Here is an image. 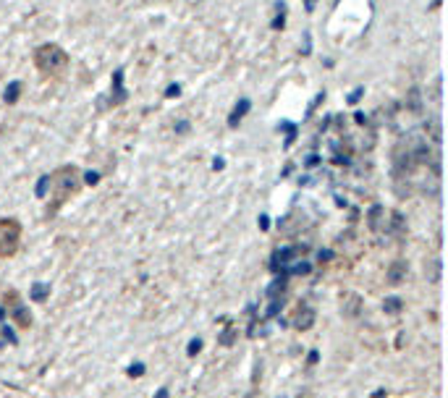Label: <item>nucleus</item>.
Returning <instances> with one entry per match:
<instances>
[{
  "label": "nucleus",
  "mask_w": 448,
  "mask_h": 398,
  "mask_svg": "<svg viewBox=\"0 0 448 398\" xmlns=\"http://www.w3.org/2000/svg\"><path fill=\"white\" fill-rule=\"evenodd\" d=\"M24 225L18 218H0V259H13L21 251Z\"/></svg>",
  "instance_id": "nucleus-3"
},
{
  "label": "nucleus",
  "mask_w": 448,
  "mask_h": 398,
  "mask_svg": "<svg viewBox=\"0 0 448 398\" xmlns=\"http://www.w3.org/2000/svg\"><path fill=\"white\" fill-rule=\"evenodd\" d=\"M3 304H6L8 317L21 330H29V328H32V323H35V320H32V312H29V306L24 304V299H21V294H18L16 288H11V291L3 294Z\"/></svg>",
  "instance_id": "nucleus-4"
},
{
  "label": "nucleus",
  "mask_w": 448,
  "mask_h": 398,
  "mask_svg": "<svg viewBox=\"0 0 448 398\" xmlns=\"http://www.w3.org/2000/svg\"><path fill=\"white\" fill-rule=\"evenodd\" d=\"M32 63L47 79H63L71 66V56L58 42H42L32 56Z\"/></svg>",
  "instance_id": "nucleus-2"
},
{
  "label": "nucleus",
  "mask_w": 448,
  "mask_h": 398,
  "mask_svg": "<svg viewBox=\"0 0 448 398\" xmlns=\"http://www.w3.org/2000/svg\"><path fill=\"white\" fill-rule=\"evenodd\" d=\"M47 184H50V204H47L45 210V218L50 220V218H55L66 204L71 202L73 197H79L84 178L82 170L76 166H61L47 176Z\"/></svg>",
  "instance_id": "nucleus-1"
}]
</instances>
